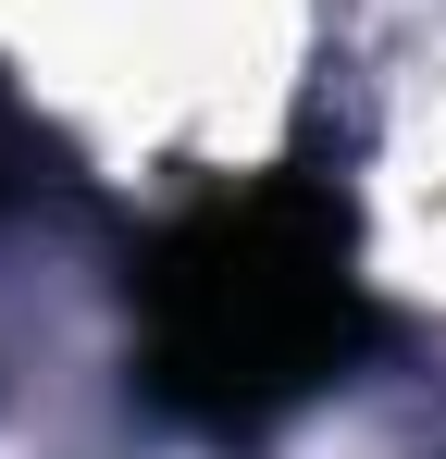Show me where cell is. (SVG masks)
Returning <instances> with one entry per match:
<instances>
[{
    "instance_id": "1",
    "label": "cell",
    "mask_w": 446,
    "mask_h": 459,
    "mask_svg": "<svg viewBox=\"0 0 446 459\" xmlns=\"http://www.w3.org/2000/svg\"><path fill=\"white\" fill-rule=\"evenodd\" d=\"M372 348V286L347 199L310 174L211 186L137 248V385L186 435H273Z\"/></svg>"
}]
</instances>
